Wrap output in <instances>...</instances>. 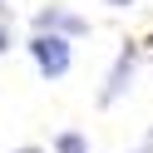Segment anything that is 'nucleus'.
Segmentation results:
<instances>
[{
  "mask_svg": "<svg viewBox=\"0 0 153 153\" xmlns=\"http://www.w3.org/2000/svg\"><path fill=\"white\" fill-rule=\"evenodd\" d=\"M54 153H89V138H84L79 128H64L59 138H54Z\"/></svg>",
  "mask_w": 153,
  "mask_h": 153,
  "instance_id": "20e7f679",
  "label": "nucleus"
},
{
  "mask_svg": "<svg viewBox=\"0 0 153 153\" xmlns=\"http://www.w3.org/2000/svg\"><path fill=\"white\" fill-rule=\"evenodd\" d=\"M133 153H153V133H148V138H143V143H138Z\"/></svg>",
  "mask_w": 153,
  "mask_h": 153,
  "instance_id": "0eeeda50",
  "label": "nucleus"
},
{
  "mask_svg": "<svg viewBox=\"0 0 153 153\" xmlns=\"http://www.w3.org/2000/svg\"><path fill=\"white\" fill-rule=\"evenodd\" d=\"M15 153H45V148H15Z\"/></svg>",
  "mask_w": 153,
  "mask_h": 153,
  "instance_id": "6e6552de",
  "label": "nucleus"
},
{
  "mask_svg": "<svg viewBox=\"0 0 153 153\" xmlns=\"http://www.w3.org/2000/svg\"><path fill=\"white\" fill-rule=\"evenodd\" d=\"M109 10H128V5H138V0H104Z\"/></svg>",
  "mask_w": 153,
  "mask_h": 153,
  "instance_id": "423d86ee",
  "label": "nucleus"
},
{
  "mask_svg": "<svg viewBox=\"0 0 153 153\" xmlns=\"http://www.w3.org/2000/svg\"><path fill=\"white\" fill-rule=\"evenodd\" d=\"M133 69H138V45H123L119 50V59H114V69H109V79H104V89H99V104H119L123 94H128V84H133Z\"/></svg>",
  "mask_w": 153,
  "mask_h": 153,
  "instance_id": "f03ea898",
  "label": "nucleus"
},
{
  "mask_svg": "<svg viewBox=\"0 0 153 153\" xmlns=\"http://www.w3.org/2000/svg\"><path fill=\"white\" fill-rule=\"evenodd\" d=\"M10 50V25H5V15H0V54Z\"/></svg>",
  "mask_w": 153,
  "mask_h": 153,
  "instance_id": "39448f33",
  "label": "nucleus"
},
{
  "mask_svg": "<svg viewBox=\"0 0 153 153\" xmlns=\"http://www.w3.org/2000/svg\"><path fill=\"white\" fill-rule=\"evenodd\" d=\"M25 50H30L35 69H40L45 79H64L69 64H74V45H69V35H59V30H35Z\"/></svg>",
  "mask_w": 153,
  "mask_h": 153,
  "instance_id": "f257e3e1",
  "label": "nucleus"
},
{
  "mask_svg": "<svg viewBox=\"0 0 153 153\" xmlns=\"http://www.w3.org/2000/svg\"><path fill=\"white\" fill-rule=\"evenodd\" d=\"M35 30H59V35H69V40H79V35H89V20L74 15V10H64V5H50V10L35 15Z\"/></svg>",
  "mask_w": 153,
  "mask_h": 153,
  "instance_id": "7ed1b4c3",
  "label": "nucleus"
}]
</instances>
